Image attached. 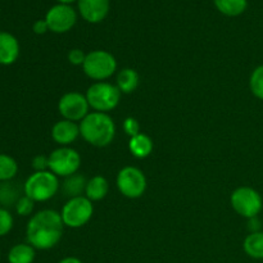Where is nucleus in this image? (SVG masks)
I'll return each instance as SVG.
<instances>
[{
  "label": "nucleus",
  "mask_w": 263,
  "mask_h": 263,
  "mask_svg": "<svg viewBox=\"0 0 263 263\" xmlns=\"http://www.w3.org/2000/svg\"><path fill=\"white\" fill-rule=\"evenodd\" d=\"M230 203L233 210L244 218L257 217L263 208L261 194L249 186H240L231 193Z\"/></svg>",
  "instance_id": "obj_7"
},
{
  "label": "nucleus",
  "mask_w": 263,
  "mask_h": 263,
  "mask_svg": "<svg viewBox=\"0 0 263 263\" xmlns=\"http://www.w3.org/2000/svg\"><path fill=\"white\" fill-rule=\"evenodd\" d=\"M58 110L63 120L81 122L90 113V105L86 95L79 91H69L59 99Z\"/></svg>",
  "instance_id": "obj_10"
},
{
  "label": "nucleus",
  "mask_w": 263,
  "mask_h": 263,
  "mask_svg": "<svg viewBox=\"0 0 263 263\" xmlns=\"http://www.w3.org/2000/svg\"><path fill=\"white\" fill-rule=\"evenodd\" d=\"M94 205L85 195L69 198L62 208V221L64 226L71 229H80L86 225L92 217Z\"/></svg>",
  "instance_id": "obj_6"
},
{
  "label": "nucleus",
  "mask_w": 263,
  "mask_h": 263,
  "mask_svg": "<svg viewBox=\"0 0 263 263\" xmlns=\"http://www.w3.org/2000/svg\"><path fill=\"white\" fill-rule=\"evenodd\" d=\"M123 131L126 133V135H128L130 138H134L138 134H140V123L136 118L134 117H127L123 121Z\"/></svg>",
  "instance_id": "obj_26"
},
{
  "label": "nucleus",
  "mask_w": 263,
  "mask_h": 263,
  "mask_svg": "<svg viewBox=\"0 0 263 263\" xmlns=\"http://www.w3.org/2000/svg\"><path fill=\"white\" fill-rule=\"evenodd\" d=\"M64 223L61 213L54 210H43L32 215L26 228L27 243L35 249L48 251L61 241Z\"/></svg>",
  "instance_id": "obj_1"
},
{
  "label": "nucleus",
  "mask_w": 263,
  "mask_h": 263,
  "mask_svg": "<svg viewBox=\"0 0 263 263\" xmlns=\"http://www.w3.org/2000/svg\"><path fill=\"white\" fill-rule=\"evenodd\" d=\"M249 87L254 97L263 100V64L253 69L249 79Z\"/></svg>",
  "instance_id": "obj_23"
},
{
  "label": "nucleus",
  "mask_w": 263,
  "mask_h": 263,
  "mask_svg": "<svg viewBox=\"0 0 263 263\" xmlns=\"http://www.w3.org/2000/svg\"><path fill=\"white\" fill-rule=\"evenodd\" d=\"M81 17L89 23H99L109 12V0H77Z\"/></svg>",
  "instance_id": "obj_12"
},
{
  "label": "nucleus",
  "mask_w": 263,
  "mask_h": 263,
  "mask_svg": "<svg viewBox=\"0 0 263 263\" xmlns=\"http://www.w3.org/2000/svg\"><path fill=\"white\" fill-rule=\"evenodd\" d=\"M58 263H84L80 258L77 257H66V258L61 259Z\"/></svg>",
  "instance_id": "obj_30"
},
{
  "label": "nucleus",
  "mask_w": 263,
  "mask_h": 263,
  "mask_svg": "<svg viewBox=\"0 0 263 263\" xmlns=\"http://www.w3.org/2000/svg\"><path fill=\"white\" fill-rule=\"evenodd\" d=\"M49 171L58 177H68L77 174L81 166V156L71 146H59L49 154Z\"/></svg>",
  "instance_id": "obj_8"
},
{
  "label": "nucleus",
  "mask_w": 263,
  "mask_h": 263,
  "mask_svg": "<svg viewBox=\"0 0 263 263\" xmlns=\"http://www.w3.org/2000/svg\"><path fill=\"white\" fill-rule=\"evenodd\" d=\"M20 57V43L9 32H0V64L10 66Z\"/></svg>",
  "instance_id": "obj_14"
},
{
  "label": "nucleus",
  "mask_w": 263,
  "mask_h": 263,
  "mask_svg": "<svg viewBox=\"0 0 263 263\" xmlns=\"http://www.w3.org/2000/svg\"><path fill=\"white\" fill-rule=\"evenodd\" d=\"M36 252L32 246L28 243L17 244L13 247L8 253V262L9 263H32L35 261Z\"/></svg>",
  "instance_id": "obj_19"
},
{
  "label": "nucleus",
  "mask_w": 263,
  "mask_h": 263,
  "mask_svg": "<svg viewBox=\"0 0 263 263\" xmlns=\"http://www.w3.org/2000/svg\"><path fill=\"white\" fill-rule=\"evenodd\" d=\"M139 81H140V77L135 69L123 68L118 72L116 85L122 94H131L138 89Z\"/></svg>",
  "instance_id": "obj_17"
},
{
  "label": "nucleus",
  "mask_w": 263,
  "mask_h": 263,
  "mask_svg": "<svg viewBox=\"0 0 263 263\" xmlns=\"http://www.w3.org/2000/svg\"><path fill=\"white\" fill-rule=\"evenodd\" d=\"M32 168L35 172L39 171H48L49 170V157L39 154L32 159Z\"/></svg>",
  "instance_id": "obj_28"
},
{
  "label": "nucleus",
  "mask_w": 263,
  "mask_h": 263,
  "mask_svg": "<svg viewBox=\"0 0 263 263\" xmlns=\"http://www.w3.org/2000/svg\"><path fill=\"white\" fill-rule=\"evenodd\" d=\"M32 30H33V32L37 33V35H44V33L49 30L48 23H46L45 20L36 21L32 26Z\"/></svg>",
  "instance_id": "obj_29"
},
{
  "label": "nucleus",
  "mask_w": 263,
  "mask_h": 263,
  "mask_svg": "<svg viewBox=\"0 0 263 263\" xmlns=\"http://www.w3.org/2000/svg\"><path fill=\"white\" fill-rule=\"evenodd\" d=\"M215 5L222 14L236 17L246 12L248 0H215Z\"/></svg>",
  "instance_id": "obj_20"
},
{
  "label": "nucleus",
  "mask_w": 263,
  "mask_h": 263,
  "mask_svg": "<svg viewBox=\"0 0 263 263\" xmlns=\"http://www.w3.org/2000/svg\"><path fill=\"white\" fill-rule=\"evenodd\" d=\"M243 249L247 256L253 259H263V231L251 233L243 243Z\"/></svg>",
  "instance_id": "obj_18"
},
{
  "label": "nucleus",
  "mask_w": 263,
  "mask_h": 263,
  "mask_svg": "<svg viewBox=\"0 0 263 263\" xmlns=\"http://www.w3.org/2000/svg\"><path fill=\"white\" fill-rule=\"evenodd\" d=\"M86 99L89 105L95 112L108 113L115 109L120 104L122 92L117 87V85H112L109 82H94L86 91Z\"/></svg>",
  "instance_id": "obj_5"
},
{
  "label": "nucleus",
  "mask_w": 263,
  "mask_h": 263,
  "mask_svg": "<svg viewBox=\"0 0 263 263\" xmlns=\"http://www.w3.org/2000/svg\"><path fill=\"white\" fill-rule=\"evenodd\" d=\"M85 74L97 82H102L112 77L117 71V61L115 55L107 50H92L86 54L82 64Z\"/></svg>",
  "instance_id": "obj_4"
},
{
  "label": "nucleus",
  "mask_w": 263,
  "mask_h": 263,
  "mask_svg": "<svg viewBox=\"0 0 263 263\" xmlns=\"http://www.w3.org/2000/svg\"><path fill=\"white\" fill-rule=\"evenodd\" d=\"M67 58H68L69 63L73 64V66H82L85 62V58H86V54L81 49H72V50H69Z\"/></svg>",
  "instance_id": "obj_27"
},
{
  "label": "nucleus",
  "mask_w": 263,
  "mask_h": 263,
  "mask_svg": "<svg viewBox=\"0 0 263 263\" xmlns=\"http://www.w3.org/2000/svg\"><path fill=\"white\" fill-rule=\"evenodd\" d=\"M118 192L128 199H138L143 197L146 190V177L140 168L126 166L118 172L116 179Z\"/></svg>",
  "instance_id": "obj_9"
},
{
  "label": "nucleus",
  "mask_w": 263,
  "mask_h": 263,
  "mask_svg": "<svg viewBox=\"0 0 263 263\" xmlns=\"http://www.w3.org/2000/svg\"><path fill=\"white\" fill-rule=\"evenodd\" d=\"M80 136L90 145L104 148L116 136V123L108 113L90 112L80 122Z\"/></svg>",
  "instance_id": "obj_2"
},
{
  "label": "nucleus",
  "mask_w": 263,
  "mask_h": 263,
  "mask_svg": "<svg viewBox=\"0 0 263 263\" xmlns=\"http://www.w3.org/2000/svg\"><path fill=\"white\" fill-rule=\"evenodd\" d=\"M154 144L153 140L151 139V136H148L146 134H138L134 138H130L128 141V149H130V153L133 154L135 158L144 159L146 157H149L153 152Z\"/></svg>",
  "instance_id": "obj_16"
},
{
  "label": "nucleus",
  "mask_w": 263,
  "mask_h": 263,
  "mask_svg": "<svg viewBox=\"0 0 263 263\" xmlns=\"http://www.w3.org/2000/svg\"><path fill=\"white\" fill-rule=\"evenodd\" d=\"M13 216L5 208H0V236H5L13 228Z\"/></svg>",
  "instance_id": "obj_25"
},
{
  "label": "nucleus",
  "mask_w": 263,
  "mask_h": 263,
  "mask_svg": "<svg viewBox=\"0 0 263 263\" xmlns=\"http://www.w3.org/2000/svg\"><path fill=\"white\" fill-rule=\"evenodd\" d=\"M45 21L51 32L64 33L76 25L77 13L71 5L57 4L48 10Z\"/></svg>",
  "instance_id": "obj_11"
},
{
  "label": "nucleus",
  "mask_w": 263,
  "mask_h": 263,
  "mask_svg": "<svg viewBox=\"0 0 263 263\" xmlns=\"http://www.w3.org/2000/svg\"><path fill=\"white\" fill-rule=\"evenodd\" d=\"M14 207L15 212L20 216H30L33 212V208H35V202L31 198H28L27 195H23L17 200Z\"/></svg>",
  "instance_id": "obj_24"
},
{
  "label": "nucleus",
  "mask_w": 263,
  "mask_h": 263,
  "mask_svg": "<svg viewBox=\"0 0 263 263\" xmlns=\"http://www.w3.org/2000/svg\"><path fill=\"white\" fill-rule=\"evenodd\" d=\"M58 2H59V4H66V5H69V4H71V3L76 2V0H58Z\"/></svg>",
  "instance_id": "obj_31"
},
{
  "label": "nucleus",
  "mask_w": 263,
  "mask_h": 263,
  "mask_svg": "<svg viewBox=\"0 0 263 263\" xmlns=\"http://www.w3.org/2000/svg\"><path fill=\"white\" fill-rule=\"evenodd\" d=\"M18 172V164L13 157L0 154V181L7 182L14 179Z\"/></svg>",
  "instance_id": "obj_22"
},
{
  "label": "nucleus",
  "mask_w": 263,
  "mask_h": 263,
  "mask_svg": "<svg viewBox=\"0 0 263 263\" xmlns=\"http://www.w3.org/2000/svg\"><path fill=\"white\" fill-rule=\"evenodd\" d=\"M59 190V179L51 171L33 172L25 182V195L33 202H46L51 199Z\"/></svg>",
  "instance_id": "obj_3"
},
{
  "label": "nucleus",
  "mask_w": 263,
  "mask_h": 263,
  "mask_svg": "<svg viewBox=\"0 0 263 263\" xmlns=\"http://www.w3.org/2000/svg\"><path fill=\"white\" fill-rule=\"evenodd\" d=\"M108 192H109V182L104 176L97 175V176L87 180L85 197L91 200V202H99V200L104 199L107 197Z\"/></svg>",
  "instance_id": "obj_15"
},
{
  "label": "nucleus",
  "mask_w": 263,
  "mask_h": 263,
  "mask_svg": "<svg viewBox=\"0 0 263 263\" xmlns=\"http://www.w3.org/2000/svg\"><path fill=\"white\" fill-rule=\"evenodd\" d=\"M86 184L87 181L85 180L84 176H81L79 174H74L72 176L66 177V180L63 182V192L69 198L80 197L82 193H85Z\"/></svg>",
  "instance_id": "obj_21"
},
{
  "label": "nucleus",
  "mask_w": 263,
  "mask_h": 263,
  "mask_svg": "<svg viewBox=\"0 0 263 263\" xmlns=\"http://www.w3.org/2000/svg\"><path fill=\"white\" fill-rule=\"evenodd\" d=\"M80 136V123L68 120H61L54 123L51 138L58 145L69 146Z\"/></svg>",
  "instance_id": "obj_13"
}]
</instances>
